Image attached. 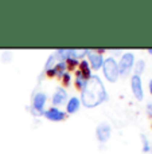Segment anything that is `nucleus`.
<instances>
[{
  "label": "nucleus",
  "instance_id": "1",
  "mask_svg": "<svg viewBox=\"0 0 152 154\" xmlns=\"http://www.w3.org/2000/svg\"><path fill=\"white\" fill-rule=\"evenodd\" d=\"M81 93V102L85 107L93 109L96 106L101 105L106 99V90L100 76L92 75V78L86 82L85 87Z\"/></svg>",
  "mask_w": 152,
  "mask_h": 154
},
{
  "label": "nucleus",
  "instance_id": "2",
  "mask_svg": "<svg viewBox=\"0 0 152 154\" xmlns=\"http://www.w3.org/2000/svg\"><path fill=\"white\" fill-rule=\"evenodd\" d=\"M102 70H104V75H105L106 81H109L111 83H115L120 76L118 72V63L116 62V59L113 56L104 59V64H102Z\"/></svg>",
  "mask_w": 152,
  "mask_h": 154
},
{
  "label": "nucleus",
  "instance_id": "3",
  "mask_svg": "<svg viewBox=\"0 0 152 154\" xmlns=\"http://www.w3.org/2000/svg\"><path fill=\"white\" fill-rule=\"evenodd\" d=\"M135 66V55L132 52H125L121 56L120 63H118V72L121 76H128V74L131 72V70Z\"/></svg>",
  "mask_w": 152,
  "mask_h": 154
},
{
  "label": "nucleus",
  "instance_id": "4",
  "mask_svg": "<svg viewBox=\"0 0 152 154\" xmlns=\"http://www.w3.org/2000/svg\"><path fill=\"white\" fill-rule=\"evenodd\" d=\"M47 102V95L44 93H37L34 95V99H32V105H31V112L37 117L44 114V105Z\"/></svg>",
  "mask_w": 152,
  "mask_h": 154
},
{
  "label": "nucleus",
  "instance_id": "5",
  "mask_svg": "<svg viewBox=\"0 0 152 154\" xmlns=\"http://www.w3.org/2000/svg\"><path fill=\"white\" fill-rule=\"evenodd\" d=\"M96 137H97L98 142H101V143L108 142L112 137V126L109 125L108 122L100 123L96 129Z\"/></svg>",
  "mask_w": 152,
  "mask_h": 154
},
{
  "label": "nucleus",
  "instance_id": "6",
  "mask_svg": "<svg viewBox=\"0 0 152 154\" xmlns=\"http://www.w3.org/2000/svg\"><path fill=\"white\" fill-rule=\"evenodd\" d=\"M131 88L132 93L135 95V98L137 100H141L144 98V90H143V83H141V78L139 75H133L131 79Z\"/></svg>",
  "mask_w": 152,
  "mask_h": 154
},
{
  "label": "nucleus",
  "instance_id": "7",
  "mask_svg": "<svg viewBox=\"0 0 152 154\" xmlns=\"http://www.w3.org/2000/svg\"><path fill=\"white\" fill-rule=\"evenodd\" d=\"M44 117H46L49 121H51V122H61V121L65 119L66 114L57 107H50L49 110L44 111Z\"/></svg>",
  "mask_w": 152,
  "mask_h": 154
},
{
  "label": "nucleus",
  "instance_id": "8",
  "mask_svg": "<svg viewBox=\"0 0 152 154\" xmlns=\"http://www.w3.org/2000/svg\"><path fill=\"white\" fill-rule=\"evenodd\" d=\"M89 60H90V66L93 70H98L102 67L104 64V56L101 52H89Z\"/></svg>",
  "mask_w": 152,
  "mask_h": 154
},
{
  "label": "nucleus",
  "instance_id": "9",
  "mask_svg": "<svg viewBox=\"0 0 152 154\" xmlns=\"http://www.w3.org/2000/svg\"><path fill=\"white\" fill-rule=\"evenodd\" d=\"M67 99V91L65 90L63 87H59L58 90L54 93V95H53V103H54L55 106H61L63 105L65 102H66Z\"/></svg>",
  "mask_w": 152,
  "mask_h": 154
},
{
  "label": "nucleus",
  "instance_id": "10",
  "mask_svg": "<svg viewBox=\"0 0 152 154\" xmlns=\"http://www.w3.org/2000/svg\"><path fill=\"white\" fill-rule=\"evenodd\" d=\"M79 106H81V100L77 97H71V98L67 100V105H66V111L69 114H74L79 110Z\"/></svg>",
  "mask_w": 152,
  "mask_h": 154
},
{
  "label": "nucleus",
  "instance_id": "11",
  "mask_svg": "<svg viewBox=\"0 0 152 154\" xmlns=\"http://www.w3.org/2000/svg\"><path fill=\"white\" fill-rule=\"evenodd\" d=\"M79 72H81L82 78L85 81H89L92 78V70H90V64L88 63V60H81L79 62Z\"/></svg>",
  "mask_w": 152,
  "mask_h": 154
},
{
  "label": "nucleus",
  "instance_id": "12",
  "mask_svg": "<svg viewBox=\"0 0 152 154\" xmlns=\"http://www.w3.org/2000/svg\"><path fill=\"white\" fill-rule=\"evenodd\" d=\"M133 69H135V75H139L140 76V74L144 71V69H145V62L143 60V59H140V60H137L136 62V64L133 66Z\"/></svg>",
  "mask_w": 152,
  "mask_h": 154
},
{
  "label": "nucleus",
  "instance_id": "13",
  "mask_svg": "<svg viewBox=\"0 0 152 154\" xmlns=\"http://www.w3.org/2000/svg\"><path fill=\"white\" fill-rule=\"evenodd\" d=\"M86 82L88 81H85V79L82 78V75H81V72H79V71H77V75H76V86L78 88H82L85 87V85H86Z\"/></svg>",
  "mask_w": 152,
  "mask_h": 154
},
{
  "label": "nucleus",
  "instance_id": "14",
  "mask_svg": "<svg viewBox=\"0 0 152 154\" xmlns=\"http://www.w3.org/2000/svg\"><path fill=\"white\" fill-rule=\"evenodd\" d=\"M141 142H143V152H150V142H148V140H147V137H145L144 134L141 135Z\"/></svg>",
  "mask_w": 152,
  "mask_h": 154
},
{
  "label": "nucleus",
  "instance_id": "15",
  "mask_svg": "<svg viewBox=\"0 0 152 154\" xmlns=\"http://www.w3.org/2000/svg\"><path fill=\"white\" fill-rule=\"evenodd\" d=\"M63 82H65V85H66V86H69V85H70V82H71V76H70V74L65 72V75H63Z\"/></svg>",
  "mask_w": 152,
  "mask_h": 154
},
{
  "label": "nucleus",
  "instance_id": "16",
  "mask_svg": "<svg viewBox=\"0 0 152 154\" xmlns=\"http://www.w3.org/2000/svg\"><path fill=\"white\" fill-rule=\"evenodd\" d=\"M147 111L150 115H152V103H148L147 105Z\"/></svg>",
  "mask_w": 152,
  "mask_h": 154
},
{
  "label": "nucleus",
  "instance_id": "17",
  "mask_svg": "<svg viewBox=\"0 0 152 154\" xmlns=\"http://www.w3.org/2000/svg\"><path fill=\"white\" fill-rule=\"evenodd\" d=\"M148 87H150V93H151V95H152V79L150 81V83H148Z\"/></svg>",
  "mask_w": 152,
  "mask_h": 154
},
{
  "label": "nucleus",
  "instance_id": "18",
  "mask_svg": "<svg viewBox=\"0 0 152 154\" xmlns=\"http://www.w3.org/2000/svg\"><path fill=\"white\" fill-rule=\"evenodd\" d=\"M148 54L152 55V48H148Z\"/></svg>",
  "mask_w": 152,
  "mask_h": 154
}]
</instances>
